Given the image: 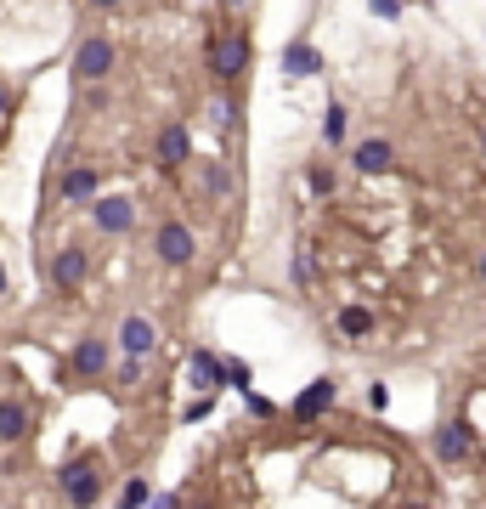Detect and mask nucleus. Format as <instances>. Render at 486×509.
Segmentation results:
<instances>
[{"mask_svg": "<svg viewBox=\"0 0 486 509\" xmlns=\"http://www.w3.org/2000/svg\"><path fill=\"white\" fill-rule=\"evenodd\" d=\"M430 448H436L441 464H463V458H470V448H475L470 419H447V424H441V430L430 436Z\"/></svg>", "mask_w": 486, "mask_h": 509, "instance_id": "nucleus-8", "label": "nucleus"}, {"mask_svg": "<svg viewBox=\"0 0 486 509\" xmlns=\"http://www.w3.org/2000/svg\"><path fill=\"white\" fill-rule=\"evenodd\" d=\"M368 408L385 413V408H390V385H379V379H373V385H368Z\"/></svg>", "mask_w": 486, "mask_h": 509, "instance_id": "nucleus-26", "label": "nucleus"}, {"mask_svg": "<svg viewBox=\"0 0 486 509\" xmlns=\"http://www.w3.org/2000/svg\"><path fill=\"white\" fill-rule=\"evenodd\" d=\"M159 493H153V481L147 476H124V493H119V509H147Z\"/></svg>", "mask_w": 486, "mask_h": 509, "instance_id": "nucleus-19", "label": "nucleus"}, {"mask_svg": "<svg viewBox=\"0 0 486 509\" xmlns=\"http://www.w3.org/2000/svg\"><path fill=\"white\" fill-rule=\"evenodd\" d=\"M226 187H232V176H226V164H221V159H204V193H209V199H221Z\"/></svg>", "mask_w": 486, "mask_h": 509, "instance_id": "nucleus-21", "label": "nucleus"}, {"mask_svg": "<svg viewBox=\"0 0 486 509\" xmlns=\"http://www.w3.org/2000/svg\"><path fill=\"white\" fill-rule=\"evenodd\" d=\"M187 153H193V136H187V125L170 119V125L159 131V164H164V170H181Z\"/></svg>", "mask_w": 486, "mask_h": 509, "instance_id": "nucleus-15", "label": "nucleus"}, {"mask_svg": "<svg viewBox=\"0 0 486 509\" xmlns=\"http://www.w3.org/2000/svg\"><path fill=\"white\" fill-rule=\"evenodd\" d=\"M153 255L164 266H187L198 255V238H193V227L187 221H159V232H153Z\"/></svg>", "mask_w": 486, "mask_h": 509, "instance_id": "nucleus-5", "label": "nucleus"}, {"mask_svg": "<svg viewBox=\"0 0 486 509\" xmlns=\"http://www.w3.org/2000/svg\"><path fill=\"white\" fill-rule=\"evenodd\" d=\"M306 187H311V199H334V170L328 164H311L306 170Z\"/></svg>", "mask_w": 486, "mask_h": 509, "instance_id": "nucleus-22", "label": "nucleus"}, {"mask_svg": "<svg viewBox=\"0 0 486 509\" xmlns=\"http://www.w3.org/2000/svg\"><path fill=\"white\" fill-rule=\"evenodd\" d=\"M209 413H215V396H193V402L181 408V419H187V424H204Z\"/></svg>", "mask_w": 486, "mask_h": 509, "instance_id": "nucleus-23", "label": "nucleus"}, {"mask_svg": "<svg viewBox=\"0 0 486 509\" xmlns=\"http://www.w3.org/2000/svg\"><path fill=\"white\" fill-rule=\"evenodd\" d=\"M108 368H114V346H108L102 334H86V339L69 351V374H74V379H102Z\"/></svg>", "mask_w": 486, "mask_h": 509, "instance_id": "nucleus-6", "label": "nucleus"}, {"mask_svg": "<svg viewBox=\"0 0 486 509\" xmlns=\"http://www.w3.org/2000/svg\"><path fill=\"white\" fill-rule=\"evenodd\" d=\"M29 436V408L17 396H0V441H6V448H17V441Z\"/></svg>", "mask_w": 486, "mask_h": 509, "instance_id": "nucleus-16", "label": "nucleus"}, {"mask_svg": "<svg viewBox=\"0 0 486 509\" xmlns=\"http://www.w3.org/2000/svg\"><path fill=\"white\" fill-rule=\"evenodd\" d=\"M351 164L362 170V176H385V170L396 164V147H390L385 136H368V142H356V147H351Z\"/></svg>", "mask_w": 486, "mask_h": 509, "instance_id": "nucleus-13", "label": "nucleus"}, {"mask_svg": "<svg viewBox=\"0 0 486 509\" xmlns=\"http://www.w3.org/2000/svg\"><path fill=\"white\" fill-rule=\"evenodd\" d=\"M79 85H96V79H108L114 74V40L108 34H86L79 40V51H74V69H69Z\"/></svg>", "mask_w": 486, "mask_h": 509, "instance_id": "nucleus-3", "label": "nucleus"}, {"mask_svg": "<svg viewBox=\"0 0 486 509\" xmlns=\"http://www.w3.org/2000/svg\"><path fill=\"white\" fill-rule=\"evenodd\" d=\"M57 493L69 509H96L102 493H108V476H102V458L96 453H74V458H62V470H57Z\"/></svg>", "mask_w": 486, "mask_h": 509, "instance_id": "nucleus-1", "label": "nucleus"}, {"mask_svg": "<svg viewBox=\"0 0 486 509\" xmlns=\"http://www.w3.org/2000/svg\"><path fill=\"white\" fill-rule=\"evenodd\" d=\"M401 509H430V504H401Z\"/></svg>", "mask_w": 486, "mask_h": 509, "instance_id": "nucleus-30", "label": "nucleus"}, {"mask_svg": "<svg viewBox=\"0 0 486 509\" xmlns=\"http://www.w3.org/2000/svg\"><path fill=\"white\" fill-rule=\"evenodd\" d=\"M373 17H379V23H396V17L401 12H408V6H401V0H373V6H368Z\"/></svg>", "mask_w": 486, "mask_h": 509, "instance_id": "nucleus-25", "label": "nucleus"}, {"mask_svg": "<svg viewBox=\"0 0 486 509\" xmlns=\"http://www.w3.org/2000/svg\"><path fill=\"white\" fill-rule=\"evenodd\" d=\"M481 147H486V131H481Z\"/></svg>", "mask_w": 486, "mask_h": 509, "instance_id": "nucleus-32", "label": "nucleus"}, {"mask_svg": "<svg viewBox=\"0 0 486 509\" xmlns=\"http://www.w3.org/2000/svg\"><path fill=\"white\" fill-rule=\"evenodd\" d=\"M114 374H119V385H136V379H142V363H131V356H124Z\"/></svg>", "mask_w": 486, "mask_h": 509, "instance_id": "nucleus-27", "label": "nucleus"}, {"mask_svg": "<svg viewBox=\"0 0 486 509\" xmlns=\"http://www.w3.org/2000/svg\"><path fill=\"white\" fill-rule=\"evenodd\" d=\"M0 289H6V272H0Z\"/></svg>", "mask_w": 486, "mask_h": 509, "instance_id": "nucleus-31", "label": "nucleus"}, {"mask_svg": "<svg viewBox=\"0 0 486 509\" xmlns=\"http://www.w3.org/2000/svg\"><path fill=\"white\" fill-rule=\"evenodd\" d=\"M283 74H289V79H311V74H323V51L311 46V34H294L289 46H283Z\"/></svg>", "mask_w": 486, "mask_h": 509, "instance_id": "nucleus-12", "label": "nucleus"}, {"mask_svg": "<svg viewBox=\"0 0 486 509\" xmlns=\"http://www.w3.org/2000/svg\"><path fill=\"white\" fill-rule=\"evenodd\" d=\"M114 346H119L124 356H131V363H147V356L159 351V329H153V317L131 311V317L119 323V339H114Z\"/></svg>", "mask_w": 486, "mask_h": 509, "instance_id": "nucleus-7", "label": "nucleus"}, {"mask_svg": "<svg viewBox=\"0 0 486 509\" xmlns=\"http://www.w3.org/2000/svg\"><path fill=\"white\" fill-rule=\"evenodd\" d=\"M91 221H96V232L119 238V232H131V227H136V204H131V199H119V193H102V199L91 204Z\"/></svg>", "mask_w": 486, "mask_h": 509, "instance_id": "nucleus-9", "label": "nucleus"}, {"mask_svg": "<svg viewBox=\"0 0 486 509\" xmlns=\"http://www.w3.org/2000/svg\"><path fill=\"white\" fill-rule=\"evenodd\" d=\"M475 278H481V283H486V255H481V261H475Z\"/></svg>", "mask_w": 486, "mask_h": 509, "instance_id": "nucleus-29", "label": "nucleus"}, {"mask_svg": "<svg viewBox=\"0 0 486 509\" xmlns=\"http://www.w3.org/2000/svg\"><path fill=\"white\" fill-rule=\"evenodd\" d=\"M226 391H238V396L255 391V368H249L243 356H226Z\"/></svg>", "mask_w": 486, "mask_h": 509, "instance_id": "nucleus-20", "label": "nucleus"}, {"mask_svg": "<svg viewBox=\"0 0 486 509\" xmlns=\"http://www.w3.org/2000/svg\"><path fill=\"white\" fill-rule=\"evenodd\" d=\"M96 187H102V181H96V170H91V164H74L69 176L57 181V199H62V204H96V199H102Z\"/></svg>", "mask_w": 486, "mask_h": 509, "instance_id": "nucleus-14", "label": "nucleus"}, {"mask_svg": "<svg viewBox=\"0 0 486 509\" xmlns=\"http://www.w3.org/2000/svg\"><path fill=\"white\" fill-rule=\"evenodd\" d=\"M345 136H351L345 102H328V108H323V147H345Z\"/></svg>", "mask_w": 486, "mask_h": 509, "instance_id": "nucleus-17", "label": "nucleus"}, {"mask_svg": "<svg viewBox=\"0 0 486 509\" xmlns=\"http://www.w3.org/2000/svg\"><path fill=\"white\" fill-rule=\"evenodd\" d=\"M187 374H193V385H198L204 396H215V391H226V356H215L209 346H198L193 356H187Z\"/></svg>", "mask_w": 486, "mask_h": 509, "instance_id": "nucleus-11", "label": "nucleus"}, {"mask_svg": "<svg viewBox=\"0 0 486 509\" xmlns=\"http://www.w3.org/2000/svg\"><path fill=\"white\" fill-rule=\"evenodd\" d=\"M198 509H209V504H198Z\"/></svg>", "mask_w": 486, "mask_h": 509, "instance_id": "nucleus-33", "label": "nucleus"}, {"mask_svg": "<svg viewBox=\"0 0 486 509\" xmlns=\"http://www.w3.org/2000/svg\"><path fill=\"white\" fill-rule=\"evenodd\" d=\"M340 334L345 339H368L373 334V311L368 306H340Z\"/></svg>", "mask_w": 486, "mask_h": 509, "instance_id": "nucleus-18", "label": "nucleus"}, {"mask_svg": "<svg viewBox=\"0 0 486 509\" xmlns=\"http://www.w3.org/2000/svg\"><path fill=\"white\" fill-rule=\"evenodd\" d=\"M86 272H91V255L79 249V244H62V249L51 255V283H57L62 294H74L79 283H86Z\"/></svg>", "mask_w": 486, "mask_h": 509, "instance_id": "nucleus-10", "label": "nucleus"}, {"mask_svg": "<svg viewBox=\"0 0 486 509\" xmlns=\"http://www.w3.org/2000/svg\"><path fill=\"white\" fill-rule=\"evenodd\" d=\"M204 57H209V74H215L221 85H238L249 74V57H255V46H249V29H221L204 40Z\"/></svg>", "mask_w": 486, "mask_h": 509, "instance_id": "nucleus-2", "label": "nucleus"}, {"mask_svg": "<svg viewBox=\"0 0 486 509\" xmlns=\"http://www.w3.org/2000/svg\"><path fill=\"white\" fill-rule=\"evenodd\" d=\"M243 408L255 413V419H271V413H278V402H271V396H261V391H249V396H243Z\"/></svg>", "mask_w": 486, "mask_h": 509, "instance_id": "nucleus-24", "label": "nucleus"}, {"mask_svg": "<svg viewBox=\"0 0 486 509\" xmlns=\"http://www.w3.org/2000/svg\"><path fill=\"white\" fill-rule=\"evenodd\" d=\"M334 402H340V385H334V374H316L311 385L289 402V419H294V424H311V419H323Z\"/></svg>", "mask_w": 486, "mask_h": 509, "instance_id": "nucleus-4", "label": "nucleus"}, {"mask_svg": "<svg viewBox=\"0 0 486 509\" xmlns=\"http://www.w3.org/2000/svg\"><path fill=\"white\" fill-rule=\"evenodd\" d=\"M12 114V91H6V85H0V119H6Z\"/></svg>", "mask_w": 486, "mask_h": 509, "instance_id": "nucleus-28", "label": "nucleus"}]
</instances>
